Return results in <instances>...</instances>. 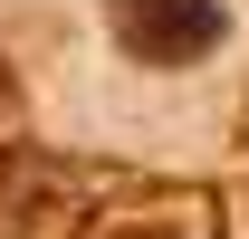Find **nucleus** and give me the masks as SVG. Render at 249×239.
I'll return each mask as SVG.
<instances>
[{
    "instance_id": "f257e3e1",
    "label": "nucleus",
    "mask_w": 249,
    "mask_h": 239,
    "mask_svg": "<svg viewBox=\"0 0 249 239\" xmlns=\"http://www.w3.org/2000/svg\"><path fill=\"white\" fill-rule=\"evenodd\" d=\"M115 38L144 67H182L220 48V0H115Z\"/></svg>"
},
{
    "instance_id": "f03ea898",
    "label": "nucleus",
    "mask_w": 249,
    "mask_h": 239,
    "mask_svg": "<svg viewBox=\"0 0 249 239\" xmlns=\"http://www.w3.org/2000/svg\"><path fill=\"white\" fill-rule=\"evenodd\" d=\"M115 239H163V230H115Z\"/></svg>"
}]
</instances>
